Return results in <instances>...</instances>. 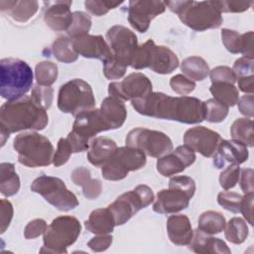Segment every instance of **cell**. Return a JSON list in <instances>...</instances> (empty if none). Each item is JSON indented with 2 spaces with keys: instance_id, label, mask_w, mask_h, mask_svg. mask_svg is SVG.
I'll return each instance as SVG.
<instances>
[{
  "instance_id": "obj_1",
  "label": "cell",
  "mask_w": 254,
  "mask_h": 254,
  "mask_svg": "<svg viewBox=\"0 0 254 254\" xmlns=\"http://www.w3.org/2000/svg\"><path fill=\"white\" fill-rule=\"evenodd\" d=\"M135 110L145 116L197 124L204 120V104L191 96L173 97L163 92H151L144 98L131 101Z\"/></svg>"
},
{
  "instance_id": "obj_2",
  "label": "cell",
  "mask_w": 254,
  "mask_h": 254,
  "mask_svg": "<svg viewBox=\"0 0 254 254\" xmlns=\"http://www.w3.org/2000/svg\"><path fill=\"white\" fill-rule=\"evenodd\" d=\"M48 122L47 110L38 106L31 96L7 101L0 108V130L8 134L23 130H43Z\"/></svg>"
},
{
  "instance_id": "obj_3",
  "label": "cell",
  "mask_w": 254,
  "mask_h": 254,
  "mask_svg": "<svg viewBox=\"0 0 254 254\" xmlns=\"http://www.w3.org/2000/svg\"><path fill=\"white\" fill-rule=\"evenodd\" d=\"M169 9L178 14L180 20L193 31L202 32L217 29L223 22L221 13L212 5L211 1H166Z\"/></svg>"
},
{
  "instance_id": "obj_4",
  "label": "cell",
  "mask_w": 254,
  "mask_h": 254,
  "mask_svg": "<svg viewBox=\"0 0 254 254\" xmlns=\"http://www.w3.org/2000/svg\"><path fill=\"white\" fill-rule=\"evenodd\" d=\"M34 74L24 61L14 58L0 62V94L8 101L19 99L31 89Z\"/></svg>"
},
{
  "instance_id": "obj_5",
  "label": "cell",
  "mask_w": 254,
  "mask_h": 254,
  "mask_svg": "<svg viewBox=\"0 0 254 254\" xmlns=\"http://www.w3.org/2000/svg\"><path fill=\"white\" fill-rule=\"evenodd\" d=\"M13 147L18 154L19 163L26 167H45L53 163V144L37 132L20 133L15 137Z\"/></svg>"
},
{
  "instance_id": "obj_6",
  "label": "cell",
  "mask_w": 254,
  "mask_h": 254,
  "mask_svg": "<svg viewBox=\"0 0 254 254\" xmlns=\"http://www.w3.org/2000/svg\"><path fill=\"white\" fill-rule=\"evenodd\" d=\"M80 230V223L74 216L56 217L44 233V246L40 252L66 253V248L76 241Z\"/></svg>"
},
{
  "instance_id": "obj_7",
  "label": "cell",
  "mask_w": 254,
  "mask_h": 254,
  "mask_svg": "<svg viewBox=\"0 0 254 254\" xmlns=\"http://www.w3.org/2000/svg\"><path fill=\"white\" fill-rule=\"evenodd\" d=\"M95 98L91 86L81 78L71 79L59 90L58 107L64 113L76 116L82 111L93 109Z\"/></svg>"
},
{
  "instance_id": "obj_8",
  "label": "cell",
  "mask_w": 254,
  "mask_h": 254,
  "mask_svg": "<svg viewBox=\"0 0 254 254\" xmlns=\"http://www.w3.org/2000/svg\"><path fill=\"white\" fill-rule=\"evenodd\" d=\"M31 190L42 195L49 203L61 211H69L78 205L75 194L67 190L60 178L46 175L40 176L32 183Z\"/></svg>"
},
{
  "instance_id": "obj_9",
  "label": "cell",
  "mask_w": 254,
  "mask_h": 254,
  "mask_svg": "<svg viewBox=\"0 0 254 254\" xmlns=\"http://www.w3.org/2000/svg\"><path fill=\"white\" fill-rule=\"evenodd\" d=\"M154 198V192L150 187L139 185L133 190L119 195L108 205V208L113 214L115 224L122 225L140 209L151 204Z\"/></svg>"
},
{
  "instance_id": "obj_10",
  "label": "cell",
  "mask_w": 254,
  "mask_h": 254,
  "mask_svg": "<svg viewBox=\"0 0 254 254\" xmlns=\"http://www.w3.org/2000/svg\"><path fill=\"white\" fill-rule=\"evenodd\" d=\"M146 164V154L133 147L117 148L114 156L101 168L102 177L108 181L125 179L129 172L142 169Z\"/></svg>"
},
{
  "instance_id": "obj_11",
  "label": "cell",
  "mask_w": 254,
  "mask_h": 254,
  "mask_svg": "<svg viewBox=\"0 0 254 254\" xmlns=\"http://www.w3.org/2000/svg\"><path fill=\"white\" fill-rule=\"evenodd\" d=\"M126 146L137 148L146 155L161 158L173 151V143L169 136L157 130L138 127L132 129L126 136Z\"/></svg>"
},
{
  "instance_id": "obj_12",
  "label": "cell",
  "mask_w": 254,
  "mask_h": 254,
  "mask_svg": "<svg viewBox=\"0 0 254 254\" xmlns=\"http://www.w3.org/2000/svg\"><path fill=\"white\" fill-rule=\"evenodd\" d=\"M106 40L113 57L127 66L130 65L138 48L135 33L124 26L115 25L106 32Z\"/></svg>"
},
{
  "instance_id": "obj_13",
  "label": "cell",
  "mask_w": 254,
  "mask_h": 254,
  "mask_svg": "<svg viewBox=\"0 0 254 254\" xmlns=\"http://www.w3.org/2000/svg\"><path fill=\"white\" fill-rule=\"evenodd\" d=\"M151 80L141 72H132L121 81H113L108 85L109 96L122 101L144 98L152 92Z\"/></svg>"
},
{
  "instance_id": "obj_14",
  "label": "cell",
  "mask_w": 254,
  "mask_h": 254,
  "mask_svg": "<svg viewBox=\"0 0 254 254\" xmlns=\"http://www.w3.org/2000/svg\"><path fill=\"white\" fill-rule=\"evenodd\" d=\"M166 5L163 1L156 0H131L128 6V21L140 33H145L151 21L164 13Z\"/></svg>"
},
{
  "instance_id": "obj_15",
  "label": "cell",
  "mask_w": 254,
  "mask_h": 254,
  "mask_svg": "<svg viewBox=\"0 0 254 254\" xmlns=\"http://www.w3.org/2000/svg\"><path fill=\"white\" fill-rule=\"evenodd\" d=\"M221 140L217 132L203 126L190 128L184 134L185 145L206 158L213 157Z\"/></svg>"
},
{
  "instance_id": "obj_16",
  "label": "cell",
  "mask_w": 254,
  "mask_h": 254,
  "mask_svg": "<svg viewBox=\"0 0 254 254\" xmlns=\"http://www.w3.org/2000/svg\"><path fill=\"white\" fill-rule=\"evenodd\" d=\"M75 52L87 59L100 60L103 63L113 57L110 47L100 35H84L72 39Z\"/></svg>"
},
{
  "instance_id": "obj_17",
  "label": "cell",
  "mask_w": 254,
  "mask_h": 254,
  "mask_svg": "<svg viewBox=\"0 0 254 254\" xmlns=\"http://www.w3.org/2000/svg\"><path fill=\"white\" fill-rule=\"evenodd\" d=\"M190 198L191 197L182 190L169 187L168 190H162L157 193L153 210L161 214L177 213L189 206Z\"/></svg>"
},
{
  "instance_id": "obj_18",
  "label": "cell",
  "mask_w": 254,
  "mask_h": 254,
  "mask_svg": "<svg viewBox=\"0 0 254 254\" xmlns=\"http://www.w3.org/2000/svg\"><path fill=\"white\" fill-rule=\"evenodd\" d=\"M247 146L236 140H221L215 154L213 155V165L217 169H222L226 164L240 165L247 161Z\"/></svg>"
},
{
  "instance_id": "obj_19",
  "label": "cell",
  "mask_w": 254,
  "mask_h": 254,
  "mask_svg": "<svg viewBox=\"0 0 254 254\" xmlns=\"http://www.w3.org/2000/svg\"><path fill=\"white\" fill-rule=\"evenodd\" d=\"M48 7L44 13V21L54 31H67L72 22L70 6L72 1L44 2Z\"/></svg>"
},
{
  "instance_id": "obj_20",
  "label": "cell",
  "mask_w": 254,
  "mask_h": 254,
  "mask_svg": "<svg viewBox=\"0 0 254 254\" xmlns=\"http://www.w3.org/2000/svg\"><path fill=\"white\" fill-rule=\"evenodd\" d=\"M149 64L148 67L154 72L167 74L179 66L177 55L165 46H156L153 40H149Z\"/></svg>"
},
{
  "instance_id": "obj_21",
  "label": "cell",
  "mask_w": 254,
  "mask_h": 254,
  "mask_svg": "<svg viewBox=\"0 0 254 254\" xmlns=\"http://www.w3.org/2000/svg\"><path fill=\"white\" fill-rule=\"evenodd\" d=\"M167 232L171 242L178 246L189 245L193 234L190 221L185 214L171 215L167 220Z\"/></svg>"
},
{
  "instance_id": "obj_22",
  "label": "cell",
  "mask_w": 254,
  "mask_h": 254,
  "mask_svg": "<svg viewBox=\"0 0 254 254\" xmlns=\"http://www.w3.org/2000/svg\"><path fill=\"white\" fill-rule=\"evenodd\" d=\"M190 245V249L199 254H230L231 250L227 244L216 237L211 236L200 231L198 228L193 230L192 238Z\"/></svg>"
},
{
  "instance_id": "obj_23",
  "label": "cell",
  "mask_w": 254,
  "mask_h": 254,
  "mask_svg": "<svg viewBox=\"0 0 254 254\" xmlns=\"http://www.w3.org/2000/svg\"><path fill=\"white\" fill-rule=\"evenodd\" d=\"M116 143L108 137H96L90 141L87 150V159L95 167H102L115 154L117 150Z\"/></svg>"
},
{
  "instance_id": "obj_24",
  "label": "cell",
  "mask_w": 254,
  "mask_h": 254,
  "mask_svg": "<svg viewBox=\"0 0 254 254\" xmlns=\"http://www.w3.org/2000/svg\"><path fill=\"white\" fill-rule=\"evenodd\" d=\"M99 109L110 129L120 128L124 124L127 117V110L122 100L113 96L105 97Z\"/></svg>"
},
{
  "instance_id": "obj_25",
  "label": "cell",
  "mask_w": 254,
  "mask_h": 254,
  "mask_svg": "<svg viewBox=\"0 0 254 254\" xmlns=\"http://www.w3.org/2000/svg\"><path fill=\"white\" fill-rule=\"evenodd\" d=\"M37 1H0V10L7 13L13 20L19 23H26L38 11Z\"/></svg>"
},
{
  "instance_id": "obj_26",
  "label": "cell",
  "mask_w": 254,
  "mask_h": 254,
  "mask_svg": "<svg viewBox=\"0 0 254 254\" xmlns=\"http://www.w3.org/2000/svg\"><path fill=\"white\" fill-rule=\"evenodd\" d=\"M85 228L94 234H109L113 231L115 220L110 209L97 208L90 212L88 219L84 221Z\"/></svg>"
},
{
  "instance_id": "obj_27",
  "label": "cell",
  "mask_w": 254,
  "mask_h": 254,
  "mask_svg": "<svg viewBox=\"0 0 254 254\" xmlns=\"http://www.w3.org/2000/svg\"><path fill=\"white\" fill-rule=\"evenodd\" d=\"M20 190V179L15 171L14 164L0 165V191L5 196H12Z\"/></svg>"
},
{
  "instance_id": "obj_28",
  "label": "cell",
  "mask_w": 254,
  "mask_h": 254,
  "mask_svg": "<svg viewBox=\"0 0 254 254\" xmlns=\"http://www.w3.org/2000/svg\"><path fill=\"white\" fill-rule=\"evenodd\" d=\"M181 69L188 78L196 81L203 80L209 74L207 63L200 57L192 56L185 59L181 64Z\"/></svg>"
},
{
  "instance_id": "obj_29",
  "label": "cell",
  "mask_w": 254,
  "mask_h": 254,
  "mask_svg": "<svg viewBox=\"0 0 254 254\" xmlns=\"http://www.w3.org/2000/svg\"><path fill=\"white\" fill-rule=\"evenodd\" d=\"M210 93L213 98L227 107L234 106L239 99L238 89L232 83L227 82H215L211 83L209 87Z\"/></svg>"
},
{
  "instance_id": "obj_30",
  "label": "cell",
  "mask_w": 254,
  "mask_h": 254,
  "mask_svg": "<svg viewBox=\"0 0 254 254\" xmlns=\"http://www.w3.org/2000/svg\"><path fill=\"white\" fill-rule=\"evenodd\" d=\"M225 217L218 211L207 210L200 214L197 228L206 234L220 233L225 227Z\"/></svg>"
},
{
  "instance_id": "obj_31",
  "label": "cell",
  "mask_w": 254,
  "mask_h": 254,
  "mask_svg": "<svg viewBox=\"0 0 254 254\" xmlns=\"http://www.w3.org/2000/svg\"><path fill=\"white\" fill-rule=\"evenodd\" d=\"M230 135L236 140L248 147H253V121L250 118H238L230 127Z\"/></svg>"
},
{
  "instance_id": "obj_32",
  "label": "cell",
  "mask_w": 254,
  "mask_h": 254,
  "mask_svg": "<svg viewBox=\"0 0 254 254\" xmlns=\"http://www.w3.org/2000/svg\"><path fill=\"white\" fill-rule=\"evenodd\" d=\"M52 52L54 57L62 63L71 64L78 58V54L75 52L72 41L68 37H59L52 45Z\"/></svg>"
},
{
  "instance_id": "obj_33",
  "label": "cell",
  "mask_w": 254,
  "mask_h": 254,
  "mask_svg": "<svg viewBox=\"0 0 254 254\" xmlns=\"http://www.w3.org/2000/svg\"><path fill=\"white\" fill-rule=\"evenodd\" d=\"M186 165L183 160L174 152L158 158L157 170L164 177H171L173 175L182 173L186 169Z\"/></svg>"
},
{
  "instance_id": "obj_34",
  "label": "cell",
  "mask_w": 254,
  "mask_h": 254,
  "mask_svg": "<svg viewBox=\"0 0 254 254\" xmlns=\"http://www.w3.org/2000/svg\"><path fill=\"white\" fill-rule=\"evenodd\" d=\"M225 238L234 244L243 243L248 236V226L241 217H232L224 227Z\"/></svg>"
},
{
  "instance_id": "obj_35",
  "label": "cell",
  "mask_w": 254,
  "mask_h": 254,
  "mask_svg": "<svg viewBox=\"0 0 254 254\" xmlns=\"http://www.w3.org/2000/svg\"><path fill=\"white\" fill-rule=\"evenodd\" d=\"M91 27V18L88 14L75 11L72 13V22L66 31L68 38L75 39L84 35H87Z\"/></svg>"
},
{
  "instance_id": "obj_36",
  "label": "cell",
  "mask_w": 254,
  "mask_h": 254,
  "mask_svg": "<svg viewBox=\"0 0 254 254\" xmlns=\"http://www.w3.org/2000/svg\"><path fill=\"white\" fill-rule=\"evenodd\" d=\"M35 76L39 85L51 86L57 80L58 65L49 61L41 62L36 65Z\"/></svg>"
},
{
  "instance_id": "obj_37",
  "label": "cell",
  "mask_w": 254,
  "mask_h": 254,
  "mask_svg": "<svg viewBox=\"0 0 254 254\" xmlns=\"http://www.w3.org/2000/svg\"><path fill=\"white\" fill-rule=\"evenodd\" d=\"M203 104H204V120L211 123H219L226 118L228 114V108H229L226 105L220 103L214 98L206 100L205 102H203Z\"/></svg>"
},
{
  "instance_id": "obj_38",
  "label": "cell",
  "mask_w": 254,
  "mask_h": 254,
  "mask_svg": "<svg viewBox=\"0 0 254 254\" xmlns=\"http://www.w3.org/2000/svg\"><path fill=\"white\" fill-rule=\"evenodd\" d=\"M31 98L38 106L48 110L53 103L54 90L51 86H42L37 84L32 89Z\"/></svg>"
},
{
  "instance_id": "obj_39",
  "label": "cell",
  "mask_w": 254,
  "mask_h": 254,
  "mask_svg": "<svg viewBox=\"0 0 254 254\" xmlns=\"http://www.w3.org/2000/svg\"><path fill=\"white\" fill-rule=\"evenodd\" d=\"M241 199L242 195L234 191L225 190L219 192L217 195V202L219 203V205L233 213L240 212Z\"/></svg>"
},
{
  "instance_id": "obj_40",
  "label": "cell",
  "mask_w": 254,
  "mask_h": 254,
  "mask_svg": "<svg viewBox=\"0 0 254 254\" xmlns=\"http://www.w3.org/2000/svg\"><path fill=\"white\" fill-rule=\"evenodd\" d=\"M221 39L225 49L231 54H240L242 35L230 29L221 30Z\"/></svg>"
},
{
  "instance_id": "obj_41",
  "label": "cell",
  "mask_w": 254,
  "mask_h": 254,
  "mask_svg": "<svg viewBox=\"0 0 254 254\" xmlns=\"http://www.w3.org/2000/svg\"><path fill=\"white\" fill-rule=\"evenodd\" d=\"M240 168L239 165L231 164L226 167L219 175V184L225 190L232 189L239 181Z\"/></svg>"
},
{
  "instance_id": "obj_42",
  "label": "cell",
  "mask_w": 254,
  "mask_h": 254,
  "mask_svg": "<svg viewBox=\"0 0 254 254\" xmlns=\"http://www.w3.org/2000/svg\"><path fill=\"white\" fill-rule=\"evenodd\" d=\"M220 13H240L248 10L253 1H211Z\"/></svg>"
},
{
  "instance_id": "obj_43",
  "label": "cell",
  "mask_w": 254,
  "mask_h": 254,
  "mask_svg": "<svg viewBox=\"0 0 254 254\" xmlns=\"http://www.w3.org/2000/svg\"><path fill=\"white\" fill-rule=\"evenodd\" d=\"M127 69V65L117 61L114 57L103 63V73L107 79H119L121 78Z\"/></svg>"
},
{
  "instance_id": "obj_44",
  "label": "cell",
  "mask_w": 254,
  "mask_h": 254,
  "mask_svg": "<svg viewBox=\"0 0 254 254\" xmlns=\"http://www.w3.org/2000/svg\"><path fill=\"white\" fill-rule=\"evenodd\" d=\"M170 85L173 91L181 95H188L195 88V82L184 74H176L173 76L170 80Z\"/></svg>"
},
{
  "instance_id": "obj_45",
  "label": "cell",
  "mask_w": 254,
  "mask_h": 254,
  "mask_svg": "<svg viewBox=\"0 0 254 254\" xmlns=\"http://www.w3.org/2000/svg\"><path fill=\"white\" fill-rule=\"evenodd\" d=\"M123 1L114 2V1H93V0H86L84 2L85 9L94 16H103L111 9L118 7Z\"/></svg>"
},
{
  "instance_id": "obj_46",
  "label": "cell",
  "mask_w": 254,
  "mask_h": 254,
  "mask_svg": "<svg viewBox=\"0 0 254 254\" xmlns=\"http://www.w3.org/2000/svg\"><path fill=\"white\" fill-rule=\"evenodd\" d=\"M71 154H72V149L68 140L66 138H61L58 142L57 151L54 154V158H53L54 166L60 167L65 164L68 161Z\"/></svg>"
},
{
  "instance_id": "obj_47",
  "label": "cell",
  "mask_w": 254,
  "mask_h": 254,
  "mask_svg": "<svg viewBox=\"0 0 254 254\" xmlns=\"http://www.w3.org/2000/svg\"><path fill=\"white\" fill-rule=\"evenodd\" d=\"M211 83L215 82H227L234 84L236 81V76L229 66L219 65L214 67L209 71Z\"/></svg>"
},
{
  "instance_id": "obj_48",
  "label": "cell",
  "mask_w": 254,
  "mask_h": 254,
  "mask_svg": "<svg viewBox=\"0 0 254 254\" xmlns=\"http://www.w3.org/2000/svg\"><path fill=\"white\" fill-rule=\"evenodd\" d=\"M169 187L177 188L188 193L190 197L193 196L195 191V183L193 179L188 176H176L169 181Z\"/></svg>"
},
{
  "instance_id": "obj_49",
  "label": "cell",
  "mask_w": 254,
  "mask_h": 254,
  "mask_svg": "<svg viewBox=\"0 0 254 254\" xmlns=\"http://www.w3.org/2000/svg\"><path fill=\"white\" fill-rule=\"evenodd\" d=\"M232 70H233L236 78L253 75V71H254L253 59H249V58H245V57L239 58L238 60L235 61Z\"/></svg>"
},
{
  "instance_id": "obj_50",
  "label": "cell",
  "mask_w": 254,
  "mask_h": 254,
  "mask_svg": "<svg viewBox=\"0 0 254 254\" xmlns=\"http://www.w3.org/2000/svg\"><path fill=\"white\" fill-rule=\"evenodd\" d=\"M48 225L42 218H36L31 220L24 229V236L26 239H35L44 234Z\"/></svg>"
},
{
  "instance_id": "obj_51",
  "label": "cell",
  "mask_w": 254,
  "mask_h": 254,
  "mask_svg": "<svg viewBox=\"0 0 254 254\" xmlns=\"http://www.w3.org/2000/svg\"><path fill=\"white\" fill-rule=\"evenodd\" d=\"M83 195L88 199L97 198L102 191V185L99 180L92 179L91 177L81 186Z\"/></svg>"
},
{
  "instance_id": "obj_52",
  "label": "cell",
  "mask_w": 254,
  "mask_h": 254,
  "mask_svg": "<svg viewBox=\"0 0 254 254\" xmlns=\"http://www.w3.org/2000/svg\"><path fill=\"white\" fill-rule=\"evenodd\" d=\"M112 243V236L109 234H97V236L92 237L87 246L94 252H102L109 248Z\"/></svg>"
},
{
  "instance_id": "obj_53",
  "label": "cell",
  "mask_w": 254,
  "mask_h": 254,
  "mask_svg": "<svg viewBox=\"0 0 254 254\" xmlns=\"http://www.w3.org/2000/svg\"><path fill=\"white\" fill-rule=\"evenodd\" d=\"M13 217V205L12 203L5 198L1 199V223H0V232L1 234L6 231L9 227Z\"/></svg>"
},
{
  "instance_id": "obj_54",
  "label": "cell",
  "mask_w": 254,
  "mask_h": 254,
  "mask_svg": "<svg viewBox=\"0 0 254 254\" xmlns=\"http://www.w3.org/2000/svg\"><path fill=\"white\" fill-rule=\"evenodd\" d=\"M253 199H254L253 192L245 193V195L242 196L241 205H240V212L246 218L247 222H249V224L251 225L253 224Z\"/></svg>"
},
{
  "instance_id": "obj_55",
  "label": "cell",
  "mask_w": 254,
  "mask_h": 254,
  "mask_svg": "<svg viewBox=\"0 0 254 254\" xmlns=\"http://www.w3.org/2000/svg\"><path fill=\"white\" fill-rule=\"evenodd\" d=\"M238 109L241 114L245 115L248 118L254 116V107H253V94H245L238 99Z\"/></svg>"
},
{
  "instance_id": "obj_56",
  "label": "cell",
  "mask_w": 254,
  "mask_h": 254,
  "mask_svg": "<svg viewBox=\"0 0 254 254\" xmlns=\"http://www.w3.org/2000/svg\"><path fill=\"white\" fill-rule=\"evenodd\" d=\"M240 188L244 193L253 192V170L252 169H242L240 170Z\"/></svg>"
},
{
  "instance_id": "obj_57",
  "label": "cell",
  "mask_w": 254,
  "mask_h": 254,
  "mask_svg": "<svg viewBox=\"0 0 254 254\" xmlns=\"http://www.w3.org/2000/svg\"><path fill=\"white\" fill-rule=\"evenodd\" d=\"M242 35V44H241V52L240 54L243 55L245 58L253 59L254 52H253V32L249 31Z\"/></svg>"
},
{
  "instance_id": "obj_58",
  "label": "cell",
  "mask_w": 254,
  "mask_h": 254,
  "mask_svg": "<svg viewBox=\"0 0 254 254\" xmlns=\"http://www.w3.org/2000/svg\"><path fill=\"white\" fill-rule=\"evenodd\" d=\"M174 152L183 160V162L185 163L186 167H190L195 161V154H194V152L190 148L186 146V145H182V146L177 147Z\"/></svg>"
},
{
  "instance_id": "obj_59",
  "label": "cell",
  "mask_w": 254,
  "mask_h": 254,
  "mask_svg": "<svg viewBox=\"0 0 254 254\" xmlns=\"http://www.w3.org/2000/svg\"><path fill=\"white\" fill-rule=\"evenodd\" d=\"M253 79L254 76H245V77H239L236 78V81L238 83V87L241 91L248 93V94H253L254 91V84H253Z\"/></svg>"
}]
</instances>
